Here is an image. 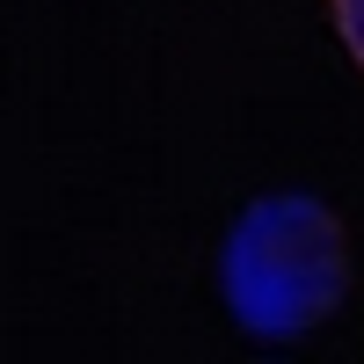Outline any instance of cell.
Returning a JSON list of instances; mask_svg holds the SVG:
<instances>
[{
  "label": "cell",
  "mask_w": 364,
  "mask_h": 364,
  "mask_svg": "<svg viewBox=\"0 0 364 364\" xmlns=\"http://www.w3.org/2000/svg\"><path fill=\"white\" fill-rule=\"evenodd\" d=\"M350 291V240L321 197H262L226 240V299L255 336H299Z\"/></svg>",
  "instance_id": "obj_1"
},
{
  "label": "cell",
  "mask_w": 364,
  "mask_h": 364,
  "mask_svg": "<svg viewBox=\"0 0 364 364\" xmlns=\"http://www.w3.org/2000/svg\"><path fill=\"white\" fill-rule=\"evenodd\" d=\"M328 15H336V37L350 44V58L364 66V0H328Z\"/></svg>",
  "instance_id": "obj_2"
}]
</instances>
